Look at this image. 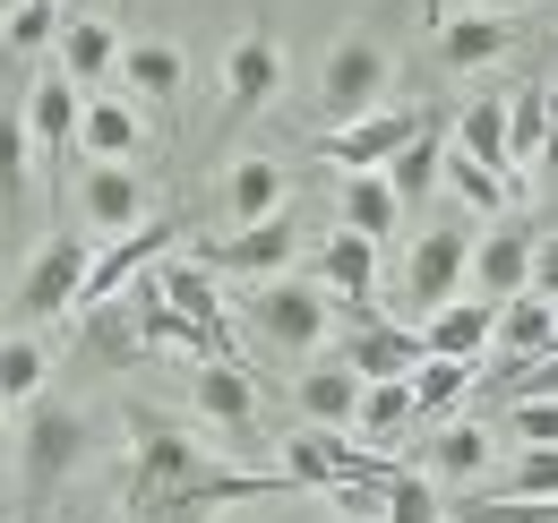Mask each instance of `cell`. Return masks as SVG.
I'll return each instance as SVG.
<instances>
[{"instance_id":"cell-46","label":"cell","mask_w":558,"mask_h":523,"mask_svg":"<svg viewBox=\"0 0 558 523\" xmlns=\"http://www.w3.org/2000/svg\"><path fill=\"white\" fill-rule=\"evenodd\" d=\"M0 523H9V515H0Z\"/></svg>"},{"instance_id":"cell-38","label":"cell","mask_w":558,"mask_h":523,"mask_svg":"<svg viewBox=\"0 0 558 523\" xmlns=\"http://www.w3.org/2000/svg\"><path fill=\"white\" fill-rule=\"evenodd\" d=\"M26 155H35L26 112H0V197H26Z\"/></svg>"},{"instance_id":"cell-32","label":"cell","mask_w":558,"mask_h":523,"mask_svg":"<svg viewBox=\"0 0 558 523\" xmlns=\"http://www.w3.org/2000/svg\"><path fill=\"white\" fill-rule=\"evenodd\" d=\"M542 137H550V86H515L507 95V155L542 163Z\"/></svg>"},{"instance_id":"cell-14","label":"cell","mask_w":558,"mask_h":523,"mask_svg":"<svg viewBox=\"0 0 558 523\" xmlns=\"http://www.w3.org/2000/svg\"><path fill=\"white\" fill-rule=\"evenodd\" d=\"M344 369L361 378V387H387V378H413V369H421V335L387 327V318H361V327L344 335Z\"/></svg>"},{"instance_id":"cell-44","label":"cell","mask_w":558,"mask_h":523,"mask_svg":"<svg viewBox=\"0 0 558 523\" xmlns=\"http://www.w3.org/2000/svg\"><path fill=\"white\" fill-rule=\"evenodd\" d=\"M421 17H429V26H438V17H447V0H421Z\"/></svg>"},{"instance_id":"cell-10","label":"cell","mask_w":558,"mask_h":523,"mask_svg":"<svg viewBox=\"0 0 558 523\" xmlns=\"http://www.w3.org/2000/svg\"><path fill=\"white\" fill-rule=\"evenodd\" d=\"M533 241L542 232H524V223H489L482 241H473V266H464V283H473V301H515V292H533Z\"/></svg>"},{"instance_id":"cell-9","label":"cell","mask_w":558,"mask_h":523,"mask_svg":"<svg viewBox=\"0 0 558 523\" xmlns=\"http://www.w3.org/2000/svg\"><path fill=\"white\" fill-rule=\"evenodd\" d=\"M77 223H86V241L138 232L146 223V181L130 163H86V172H77Z\"/></svg>"},{"instance_id":"cell-26","label":"cell","mask_w":558,"mask_h":523,"mask_svg":"<svg viewBox=\"0 0 558 523\" xmlns=\"http://www.w3.org/2000/svg\"><path fill=\"white\" fill-rule=\"evenodd\" d=\"M301 412H310V429H352V412H361V378H352L344 361H318V369H301Z\"/></svg>"},{"instance_id":"cell-42","label":"cell","mask_w":558,"mask_h":523,"mask_svg":"<svg viewBox=\"0 0 558 523\" xmlns=\"http://www.w3.org/2000/svg\"><path fill=\"white\" fill-rule=\"evenodd\" d=\"M542 172H558V95H550V137H542Z\"/></svg>"},{"instance_id":"cell-3","label":"cell","mask_w":558,"mask_h":523,"mask_svg":"<svg viewBox=\"0 0 558 523\" xmlns=\"http://www.w3.org/2000/svg\"><path fill=\"white\" fill-rule=\"evenodd\" d=\"M241 318L267 335L276 352H292V361H301V352H318V343H327V327H336V301H327L318 283H292V275H276V283H258V292L241 301Z\"/></svg>"},{"instance_id":"cell-45","label":"cell","mask_w":558,"mask_h":523,"mask_svg":"<svg viewBox=\"0 0 558 523\" xmlns=\"http://www.w3.org/2000/svg\"><path fill=\"white\" fill-rule=\"evenodd\" d=\"M250 523H292V515H250Z\"/></svg>"},{"instance_id":"cell-25","label":"cell","mask_w":558,"mask_h":523,"mask_svg":"<svg viewBox=\"0 0 558 523\" xmlns=\"http://www.w3.org/2000/svg\"><path fill=\"white\" fill-rule=\"evenodd\" d=\"M336 206H344V232H361V241H387L404 223V197L387 190V172H344Z\"/></svg>"},{"instance_id":"cell-41","label":"cell","mask_w":558,"mask_h":523,"mask_svg":"<svg viewBox=\"0 0 558 523\" xmlns=\"http://www.w3.org/2000/svg\"><path fill=\"white\" fill-rule=\"evenodd\" d=\"M533 292H542V301H558V232H542V241H533Z\"/></svg>"},{"instance_id":"cell-12","label":"cell","mask_w":558,"mask_h":523,"mask_svg":"<svg viewBox=\"0 0 558 523\" xmlns=\"http://www.w3.org/2000/svg\"><path fill=\"white\" fill-rule=\"evenodd\" d=\"M198 266H215V275H250V283H276L283 266H292V215H267V223H241V232L207 241Z\"/></svg>"},{"instance_id":"cell-33","label":"cell","mask_w":558,"mask_h":523,"mask_svg":"<svg viewBox=\"0 0 558 523\" xmlns=\"http://www.w3.org/2000/svg\"><path fill=\"white\" fill-rule=\"evenodd\" d=\"M438 172H447V146H438V130H421L396 163H387V190L404 197V206H421V197L438 190Z\"/></svg>"},{"instance_id":"cell-17","label":"cell","mask_w":558,"mask_h":523,"mask_svg":"<svg viewBox=\"0 0 558 523\" xmlns=\"http://www.w3.org/2000/svg\"><path fill=\"white\" fill-rule=\"evenodd\" d=\"M489 327H498V309L464 292V301L429 309V327H421V361H482V352H489Z\"/></svg>"},{"instance_id":"cell-15","label":"cell","mask_w":558,"mask_h":523,"mask_svg":"<svg viewBox=\"0 0 558 523\" xmlns=\"http://www.w3.org/2000/svg\"><path fill=\"white\" fill-rule=\"evenodd\" d=\"M327 301H352V309H369L378 301V241H361V232H327V250H318V275H310Z\"/></svg>"},{"instance_id":"cell-18","label":"cell","mask_w":558,"mask_h":523,"mask_svg":"<svg viewBox=\"0 0 558 523\" xmlns=\"http://www.w3.org/2000/svg\"><path fill=\"white\" fill-rule=\"evenodd\" d=\"M507 44H515V26L489 17V9H447V17H438V61L447 69H489Z\"/></svg>"},{"instance_id":"cell-31","label":"cell","mask_w":558,"mask_h":523,"mask_svg":"<svg viewBox=\"0 0 558 523\" xmlns=\"http://www.w3.org/2000/svg\"><path fill=\"white\" fill-rule=\"evenodd\" d=\"M489 498H524V507H558V447H515Z\"/></svg>"},{"instance_id":"cell-7","label":"cell","mask_w":558,"mask_h":523,"mask_svg":"<svg viewBox=\"0 0 558 523\" xmlns=\"http://www.w3.org/2000/svg\"><path fill=\"white\" fill-rule=\"evenodd\" d=\"M464 266H473V241L456 223H421L413 258H404V301H413L421 318L447 309V301H464Z\"/></svg>"},{"instance_id":"cell-6","label":"cell","mask_w":558,"mask_h":523,"mask_svg":"<svg viewBox=\"0 0 558 523\" xmlns=\"http://www.w3.org/2000/svg\"><path fill=\"white\" fill-rule=\"evenodd\" d=\"M429 130L421 112H404V104H387V112H369V121H344V130H318V155L336 163V172H387L413 137Z\"/></svg>"},{"instance_id":"cell-16","label":"cell","mask_w":558,"mask_h":523,"mask_svg":"<svg viewBox=\"0 0 558 523\" xmlns=\"http://www.w3.org/2000/svg\"><path fill=\"white\" fill-rule=\"evenodd\" d=\"M190 394H198V412H207L232 447L250 438V421H258V387H250L241 361H198V369H190Z\"/></svg>"},{"instance_id":"cell-24","label":"cell","mask_w":558,"mask_h":523,"mask_svg":"<svg viewBox=\"0 0 558 523\" xmlns=\"http://www.w3.org/2000/svg\"><path fill=\"white\" fill-rule=\"evenodd\" d=\"M223 206H232V223H267V215H283V163H276V155H241V163L223 172Z\"/></svg>"},{"instance_id":"cell-28","label":"cell","mask_w":558,"mask_h":523,"mask_svg":"<svg viewBox=\"0 0 558 523\" xmlns=\"http://www.w3.org/2000/svg\"><path fill=\"white\" fill-rule=\"evenodd\" d=\"M413 421V378H387V387H361V412H352V438H378V447H396Z\"/></svg>"},{"instance_id":"cell-37","label":"cell","mask_w":558,"mask_h":523,"mask_svg":"<svg viewBox=\"0 0 558 523\" xmlns=\"http://www.w3.org/2000/svg\"><path fill=\"white\" fill-rule=\"evenodd\" d=\"M387 523H438L429 472H404V463H396V481H387Z\"/></svg>"},{"instance_id":"cell-11","label":"cell","mask_w":558,"mask_h":523,"mask_svg":"<svg viewBox=\"0 0 558 523\" xmlns=\"http://www.w3.org/2000/svg\"><path fill=\"white\" fill-rule=\"evenodd\" d=\"M86 266H95V241L86 232H52L44 250H35V266H26V318H61V309H77V283H86Z\"/></svg>"},{"instance_id":"cell-27","label":"cell","mask_w":558,"mask_h":523,"mask_svg":"<svg viewBox=\"0 0 558 523\" xmlns=\"http://www.w3.org/2000/svg\"><path fill=\"white\" fill-rule=\"evenodd\" d=\"M456 155H473L489 172H507L515 155H507V95H473L464 104V121H456Z\"/></svg>"},{"instance_id":"cell-40","label":"cell","mask_w":558,"mask_h":523,"mask_svg":"<svg viewBox=\"0 0 558 523\" xmlns=\"http://www.w3.org/2000/svg\"><path fill=\"white\" fill-rule=\"evenodd\" d=\"M456 515L464 523H558V507H524V498H464V507H456Z\"/></svg>"},{"instance_id":"cell-19","label":"cell","mask_w":558,"mask_h":523,"mask_svg":"<svg viewBox=\"0 0 558 523\" xmlns=\"http://www.w3.org/2000/svg\"><path fill=\"white\" fill-rule=\"evenodd\" d=\"M215 283H223V275H215V266H198V258L155 266L163 309H172V318H190V327H207V335H223V292H215Z\"/></svg>"},{"instance_id":"cell-35","label":"cell","mask_w":558,"mask_h":523,"mask_svg":"<svg viewBox=\"0 0 558 523\" xmlns=\"http://www.w3.org/2000/svg\"><path fill=\"white\" fill-rule=\"evenodd\" d=\"M438 181H447V190L464 197L473 215H498V206H507V172H489V163H473V155H456V146H447V172H438Z\"/></svg>"},{"instance_id":"cell-34","label":"cell","mask_w":558,"mask_h":523,"mask_svg":"<svg viewBox=\"0 0 558 523\" xmlns=\"http://www.w3.org/2000/svg\"><path fill=\"white\" fill-rule=\"evenodd\" d=\"M44 369H52L44 343H35V335H9V343H0V412H9V403H35V394H44Z\"/></svg>"},{"instance_id":"cell-1","label":"cell","mask_w":558,"mask_h":523,"mask_svg":"<svg viewBox=\"0 0 558 523\" xmlns=\"http://www.w3.org/2000/svg\"><path fill=\"white\" fill-rule=\"evenodd\" d=\"M207 472H215V455L190 429H172V421H138V429H130V507H138V515L172 523V507H181Z\"/></svg>"},{"instance_id":"cell-29","label":"cell","mask_w":558,"mask_h":523,"mask_svg":"<svg viewBox=\"0 0 558 523\" xmlns=\"http://www.w3.org/2000/svg\"><path fill=\"white\" fill-rule=\"evenodd\" d=\"M482 378V361H421L413 369V421H447Z\"/></svg>"},{"instance_id":"cell-30","label":"cell","mask_w":558,"mask_h":523,"mask_svg":"<svg viewBox=\"0 0 558 523\" xmlns=\"http://www.w3.org/2000/svg\"><path fill=\"white\" fill-rule=\"evenodd\" d=\"M429 481H489V429L447 421V429L429 438Z\"/></svg>"},{"instance_id":"cell-22","label":"cell","mask_w":558,"mask_h":523,"mask_svg":"<svg viewBox=\"0 0 558 523\" xmlns=\"http://www.w3.org/2000/svg\"><path fill=\"white\" fill-rule=\"evenodd\" d=\"M77 146H86V163H130L146 146L138 112L121 104V95H86V112H77Z\"/></svg>"},{"instance_id":"cell-36","label":"cell","mask_w":558,"mask_h":523,"mask_svg":"<svg viewBox=\"0 0 558 523\" xmlns=\"http://www.w3.org/2000/svg\"><path fill=\"white\" fill-rule=\"evenodd\" d=\"M0 44H9V52H44V44H61V9H52V0H17V9L0 17Z\"/></svg>"},{"instance_id":"cell-43","label":"cell","mask_w":558,"mask_h":523,"mask_svg":"<svg viewBox=\"0 0 558 523\" xmlns=\"http://www.w3.org/2000/svg\"><path fill=\"white\" fill-rule=\"evenodd\" d=\"M473 9H489V17H515V9H524V0H473Z\"/></svg>"},{"instance_id":"cell-13","label":"cell","mask_w":558,"mask_h":523,"mask_svg":"<svg viewBox=\"0 0 558 523\" xmlns=\"http://www.w3.org/2000/svg\"><path fill=\"white\" fill-rule=\"evenodd\" d=\"M223 95H232V112H241V121H250V112H267V104L283 95V52H276V35H258V26H250V35L223 52Z\"/></svg>"},{"instance_id":"cell-23","label":"cell","mask_w":558,"mask_h":523,"mask_svg":"<svg viewBox=\"0 0 558 523\" xmlns=\"http://www.w3.org/2000/svg\"><path fill=\"white\" fill-rule=\"evenodd\" d=\"M112 69H121V35H112L104 17H61V77H70L77 95L104 86Z\"/></svg>"},{"instance_id":"cell-39","label":"cell","mask_w":558,"mask_h":523,"mask_svg":"<svg viewBox=\"0 0 558 523\" xmlns=\"http://www.w3.org/2000/svg\"><path fill=\"white\" fill-rule=\"evenodd\" d=\"M507 429H515V447H558V403H550V394L507 403Z\"/></svg>"},{"instance_id":"cell-20","label":"cell","mask_w":558,"mask_h":523,"mask_svg":"<svg viewBox=\"0 0 558 523\" xmlns=\"http://www.w3.org/2000/svg\"><path fill=\"white\" fill-rule=\"evenodd\" d=\"M121 77H130V95H146L155 112H172L181 86H190V61H181V44L146 35V44H121Z\"/></svg>"},{"instance_id":"cell-4","label":"cell","mask_w":558,"mask_h":523,"mask_svg":"<svg viewBox=\"0 0 558 523\" xmlns=\"http://www.w3.org/2000/svg\"><path fill=\"white\" fill-rule=\"evenodd\" d=\"M172 241H181V223H172V215H146L138 232L104 241V250H95V266H86V283H77V309H112L138 275H155V258H163Z\"/></svg>"},{"instance_id":"cell-5","label":"cell","mask_w":558,"mask_h":523,"mask_svg":"<svg viewBox=\"0 0 558 523\" xmlns=\"http://www.w3.org/2000/svg\"><path fill=\"white\" fill-rule=\"evenodd\" d=\"M17 463H26V489H35V498H52L77 463H86V421H77V403H44V394H35Z\"/></svg>"},{"instance_id":"cell-8","label":"cell","mask_w":558,"mask_h":523,"mask_svg":"<svg viewBox=\"0 0 558 523\" xmlns=\"http://www.w3.org/2000/svg\"><path fill=\"white\" fill-rule=\"evenodd\" d=\"M77 112H86V95H77L61 69H44V77L26 86V137H35L44 172H52V190L70 181V155H77Z\"/></svg>"},{"instance_id":"cell-21","label":"cell","mask_w":558,"mask_h":523,"mask_svg":"<svg viewBox=\"0 0 558 523\" xmlns=\"http://www.w3.org/2000/svg\"><path fill=\"white\" fill-rule=\"evenodd\" d=\"M489 343H498L507 361H542V352H558V301H542V292L498 301V327H489Z\"/></svg>"},{"instance_id":"cell-2","label":"cell","mask_w":558,"mask_h":523,"mask_svg":"<svg viewBox=\"0 0 558 523\" xmlns=\"http://www.w3.org/2000/svg\"><path fill=\"white\" fill-rule=\"evenodd\" d=\"M387 86H396L387 44H378V35H336V44H327V61H318V112H327V130L387 112Z\"/></svg>"}]
</instances>
